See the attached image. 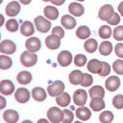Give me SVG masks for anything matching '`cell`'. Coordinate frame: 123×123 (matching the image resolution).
<instances>
[{
	"label": "cell",
	"mask_w": 123,
	"mask_h": 123,
	"mask_svg": "<svg viewBox=\"0 0 123 123\" xmlns=\"http://www.w3.org/2000/svg\"><path fill=\"white\" fill-rule=\"evenodd\" d=\"M64 112L57 106H52L47 110V118L51 123H59L63 121Z\"/></svg>",
	"instance_id": "obj_1"
},
{
	"label": "cell",
	"mask_w": 123,
	"mask_h": 123,
	"mask_svg": "<svg viewBox=\"0 0 123 123\" xmlns=\"http://www.w3.org/2000/svg\"><path fill=\"white\" fill-rule=\"evenodd\" d=\"M21 63L23 66L25 67H32L34 65H36V63L37 62V54H35V52H31V51L27 50L21 54Z\"/></svg>",
	"instance_id": "obj_2"
},
{
	"label": "cell",
	"mask_w": 123,
	"mask_h": 123,
	"mask_svg": "<svg viewBox=\"0 0 123 123\" xmlns=\"http://www.w3.org/2000/svg\"><path fill=\"white\" fill-rule=\"evenodd\" d=\"M65 85L62 81H54L47 87V93L50 97H58L62 93H64Z\"/></svg>",
	"instance_id": "obj_3"
},
{
	"label": "cell",
	"mask_w": 123,
	"mask_h": 123,
	"mask_svg": "<svg viewBox=\"0 0 123 123\" xmlns=\"http://www.w3.org/2000/svg\"><path fill=\"white\" fill-rule=\"evenodd\" d=\"M35 26L37 28V30L39 33H47L51 28V23L49 22V20L45 19L43 16H37L35 18Z\"/></svg>",
	"instance_id": "obj_4"
},
{
	"label": "cell",
	"mask_w": 123,
	"mask_h": 123,
	"mask_svg": "<svg viewBox=\"0 0 123 123\" xmlns=\"http://www.w3.org/2000/svg\"><path fill=\"white\" fill-rule=\"evenodd\" d=\"M88 99V94L85 90H76L73 95V101L78 106H84Z\"/></svg>",
	"instance_id": "obj_5"
},
{
	"label": "cell",
	"mask_w": 123,
	"mask_h": 123,
	"mask_svg": "<svg viewBox=\"0 0 123 123\" xmlns=\"http://www.w3.org/2000/svg\"><path fill=\"white\" fill-rule=\"evenodd\" d=\"M114 14V10H113V7L110 4H105L102 7H100L99 11H98V18L102 21H108L110 20V18L113 16Z\"/></svg>",
	"instance_id": "obj_6"
},
{
	"label": "cell",
	"mask_w": 123,
	"mask_h": 123,
	"mask_svg": "<svg viewBox=\"0 0 123 123\" xmlns=\"http://www.w3.org/2000/svg\"><path fill=\"white\" fill-rule=\"evenodd\" d=\"M57 61H58V64L62 67H66L69 66L73 61V56L71 54L70 51L68 50H63L58 54L57 56Z\"/></svg>",
	"instance_id": "obj_7"
},
{
	"label": "cell",
	"mask_w": 123,
	"mask_h": 123,
	"mask_svg": "<svg viewBox=\"0 0 123 123\" xmlns=\"http://www.w3.org/2000/svg\"><path fill=\"white\" fill-rule=\"evenodd\" d=\"M0 51L3 54H13L16 51V44L10 39H4L0 43Z\"/></svg>",
	"instance_id": "obj_8"
},
{
	"label": "cell",
	"mask_w": 123,
	"mask_h": 123,
	"mask_svg": "<svg viewBox=\"0 0 123 123\" xmlns=\"http://www.w3.org/2000/svg\"><path fill=\"white\" fill-rule=\"evenodd\" d=\"M26 48L31 51V52H37V51H38L40 49V47H42V43H40L39 38L37 37H30L26 40Z\"/></svg>",
	"instance_id": "obj_9"
},
{
	"label": "cell",
	"mask_w": 123,
	"mask_h": 123,
	"mask_svg": "<svg viewBox=\"0 0 123 123\" xmlns=\"http://www.w3.org/2000/svg\"><path fill=\"white\" fill-rule=\"evenodd\" d=\"M21 11V5L18 1H11L7 4L5 8V13L9 17H15Z\"/></svg>",
	"instance_id": "obj_10"
},
{
	"label": "cell",
	"mask_w": 123,
	"mask_h": 123,
	"mask_svg": "<svg viewBox=\"0 0 123 123\" xmlns=\"http://www.w3.org/2000/svg\"><path fill=\"white\" fill-rule=\"evenodd\" d=\"M120 79L117 76H110L105 81V89L109 92H115L120 87Z\"/></svg>",
	"instance_id": "obj_11"
},
{
	"label": "cell",
	"mask_w": 123,
	"mask_h": 123,
	"mask_svg": "<svg viewBox=\"0 0 123 123\" xmlns=\"http://www.w3.org/2000/svg\"><path fill=\"white\" fill-rule=\"evenodd\" d=\"M15 86L10 80H2L0 83V93L5 96H9L14 93Z\"/></svg>",
	"instance_id": "obj_12"
},
{
	"label": "cell",
	"mask_w": 123,
	"mask_h": 123,
	"mask_svg": "<svg viewBox=\"0 0 123 123\" xmlns=\"http://www.w3.org/2000/svg\"><path fill=\"white\" fill-rule=\"evenodd\" d=\"M15 99L20 104H26L30 99V92L26 88H19L15 92Z\"/></svg>",
	"instance_id": "obj_13"
},
{
	"label": "cell",
	"mask_w": 123,
	"mask_h": 123,
	"mask_svg": "<svg viewBox=\"0 0 123 123\" xmlns=\"http://www.w3.org/2000/svg\"><path fill=\"white\" fill-rule=\"evenodd\" d=\"M89 72L93 74H99L102 69V61H99L98 59H91L88 62L87 66Z\"/></svg>",
	"instance_id": "obj_14"
},
{
	"label": "cell",
	"mask_w": 123,
	"mask_h": 123,
	"mask_svg": "<svg viewBox=\"0 0 123 123\" xmlns=\"http://www.w3.org/2000/svg\"><path fill=\"white\" fill-rule=\"evenodd\" d=\"M60 44H61V38L58 37L57 36L51 35L45 38V45L51 50H55L59 48Z\"/></svg>",
	"instance_id": "obj_15"
},
{
	"label": "cell",
	"mask_w": 123,
	"mask_h": 123,
	"mask_svg": "<svg viewBox=\"0 0 123 123\" xmlns=\"http://www.w3.org/2000/svg\"><path fill=\"white\" fill-rule=\"evenodd\" d=\"M69 12L71 15H73V16H76V17H80L84 14L85 12V9H84V6L78 3V2H72V3H70L69 7Z\"/></svg>",
	"instance_id": "obj_16"
},
{
	"label": "cell",
	"mask_w": 123,
	"mask_h": 123,
	"mask_svg": "<svg viewBox=\"0 0 123 123\" xmlns=\"http://www.w3.org/2000/svg\"><path fill=\"white\" fill-rule=\"evenodd\" d=\"M84 79V73H82L80 70H73L69 74V81L72 85H80L82 84Z\"/></svg>",
	"instance_id": "obj_17"
},
{
	"label": "cell",
	"mask_w": 123,
	"mask_h": 123,
	"mask_svg": "<svg viewBox=\"0 0 123 123\" xmlns=\"http://www.w3.org/2000/svg\"><path fill=\"white\" fill-rule=\"evenodd\" d=\"M20 32L21 34L25 37H31L33 36L34 33H35V27H34V24L30 21H25L21 28H20Z\"/></svg>",
	"instance_id": "obj_18"
},
{
	"label": "cell",
	"mask_w": 123,
	"mask_h": 123,
	"mask_svg": "<svg viewBox=\"0 0 123 123\" xmlns=\"http://www.w3.org/2000/svg\"><path fill=\"white\" fill-rule=\"evenodd\" d=\"M19 113L14 109L5 110L3 113V119L7 123H16L19 120Z\"/></svg>",
	"instance_id": "obj_19"
},
{
	"label": "cell",
	"mask_w": 123,
	"mask_h": 123,
	"mask_svg": "<svg viewBox=\"0 0 123 123\" xmlns=\"http://www.w3.org/2000/svg\"><path fill=\"white\" fill-rule=\"evenodd\" d=\"M90 107L94 111H100L102 109H105V104L104 98H92V100L90 101Z\"/></svg>",
	"instance_id": "obj_20"
},
{
	"label": "cell",
	"mask_w": 123,
	"mask_h": 123,
	"mask_svg": "<svg viewBox=\"0 0 123 123\" xmlns=\"http://www.w3.org/2000/svg\"><path fill=\"white\" fill-rule=\"evenodd\" d=\"M91 110L88 107L85 106H79V108L76 109V116L82 120V121H87L91 118Z\"/></svg>",
	"instance_id": "obj_21"
},
{
	"label": "cell",
	"mask_w": 123,
	"mask_h": 123,
	"mask_svg": "<svg viewBox=\"0 0 123 123\" xmlns=\"http://www.w3.org/2000/svg\"><path fill=\"white\" fill-rule=\"evenodd\" d=\"M17 81L18 83H20L21 85H28L32 82L33 76L29 71H21L18 75H17Z\"/></svg>",
	"instance_id": "obj_22"
},
{
	"label": "cell",
	"mask_w": 123,
	"mask_h": 123,
	"mask_svg": "<svg viewBox=\"0 0 123 123\" xmlns=\"http://www.w3.org/2000/svg\"><path fill=\"white\" fill-rule=\"evenodd\" d=\"M33 98L37 101H43L46 98V92L40 87H36L32 91Z\"/></svg>",
	"instance_id": "obj_23"
},
{
	"label": "cell",
	"mask_w": 123,
	"mask_h": 123,
	"mask_svg": "<svg viewBox=\"0 0 123 123\" xmlns=\"http://www.w3.org/2000/svg\"><path fill=\"white\" fill-rule=\"evenodd\" d=\"M76 20L71 15H64L61 18V25L67 30H72L76 27Z\"/></svg>",
	"instance_id": "obj_24"
},
{
	"label": "cell",
	"mask_w": 123,
	"mask_h": 123,
	"mask_svg": "<svg viewBox=\"0 0 123 123\" xmlns=\"http://www.w3.org/2000/svg\"><path fill=\"white\" fill-rule=\"evenodd\" d=\"M105 89L102 88L101 86H94L92 87L89 91V96L91 97V98H104L105 97Z\"/></svg>",
	"instance_id": "obj_25"
},
{
	"label": "cell",
	"mask_w": 123,
	"mask_h": 123,
	"mask_svg": "<svg viewBox=\"0 0 123 123\" xmlns=\"http://www.w3.org/2000/svg\"><path fill=\"white\" fill-rule=\"evenodd\" d=\"M43 14L44 16L48 19V20H56L59 16V12L56 7H53V6H46L44 7V10H43Z\"/></svg>",
	"instance_id": "obj_26"
},
{
	"label": "cell",
	"mask_w": 123,
	"mask_h": 123,
	"mask_svg": "<svg viewBox=\"0 0 123 123\" xmlns=\"http://www.w3.org/2000/svg\"><path fill=\"white\" fill-rule=\"evenodd\" d=\"M112 48H113V46H112V43L110 42H108V40H104L98 47V51L101 55L107 56L112 52Z\"/></svg>",
	"instance_id": "obj_27"
},
{
	"label": "cell",
	"mask_w": 123,
	"mask_h": 123,
	"mask_svg": "<svg viewBox=\"0 0 123 123\" xmlns=\"http://www.w3.org/2000/svg\"><path fill=\"white\" fill-rule=\"evenodd\" d=\"M70 101H71V97L67 93H62L58 97H56V102H57V105L59 106H61V107L68 106L69 104H70Z\"/></svg>",
	"instance_id": "obj_28"
},
{
	"label": "cell",
	"mask_w": 123,
	"mask_h": 123,
	"mask_svg": "<svg viewBox=\"0 0 123 123\" xmlns=\"http://www.w3.org/2000/svg\"><path fill=\"white\" fill-rule=\"evenodd\" d=\"M84 48L87 52L89 53H94L98 49V42L94 38H89L87 39L84 43Z\"/></svg>",
	"instance_id": "obj_29"
},
{
	"label": "cell",
	"mask_w": 123,
	"mask_h": 123,
	"mask_svg": "<svg viewBox=\"0 0 123 123\" xmlns=\"http://www.w3.org/2000/svg\"><path fill=\"white\" fill-rule=\"evenodd\" d=\"M76 36L80 39H86L89 38L91 36V30L87 26H81L76 31Z\"/></svg>",
	"instance_id": "obj_30"
},
{
	"label": "cell",
	"mask_w": 123,
	"mask_h": 123,
	"mask_svg": "<svg viewBox=\"0 0 123 123\" xmlns=\"http://www.w3.org/2000/svg\"><path fill=\"white\" fill-rule=\"evenodd\" d=\"M98 35L101 38H104V39H107L110 37V36L112 35V30L109 26L107 25H104V26H101L98 30Z\"/></svg>",
	"instance_id": "obj_31"
},
{
	"label": "cell",
	"mask_w": 123,
	"mask_h": 123,
	"mask_svg": "<svg viewBox=\"0 0 123 123\" xmlns=\"http://www.w3.org/2000/svg\"><path fill=\"white\" fill-rule=\"evenodd\" d=\"M13 62L12 59L7 55H2L0 56V69L1 70H7L12 66Z\"/></svg>",
	"instance_id": "obj_32"
},
{
	"label": "cell",
	"mask_w": 123,
	"mask_h": 123,
	"mask_svg": "<svg viewBox=\"0 0 123 123\" xmlns=\"http://www.w3.org/2000/svg\"><path fill=\"white\" fill-rule=\"evenodd\" d=\"M113 118H114L113 113H112L111 111H108V110L101 112L100 115H99V121L101 123H111Z\"/></svg>",
	"instance_id": "obj_33"
},
{
	"label": "cell",
	"mask_w": 123,
	"mask_h": 123,
	"mask_svg": "<svg viewBox=\"0 0 123 123\" xmlns=\"http://www.w3.org/2000/svg\"><path fill=\"white\" fill-rule=\"evenodd\" d=\"M6 29L11 33H14L16 31H18L19 29V23L16 21L15 19H11V20H8L6 22Z\"/></svg>",
	"instance_id": "obj_34"
},
{
	"label": "cell",
	"mask_w": 123,
	"mask_h": 123,
	"mask_svg": "<svg viewBox=\"0 0 123 123\" xmlns=\"http://www.w3.org/2000/svg\"><path fill=\"white\" fill-rule=\"evenodd\" d=\"M112 69L118 75H123V60L117 59L112 64Z\"/></svg>",
	"instance_id": "obj_35"
},
{
	"label": "cell",
	"mask_w": 123,
	"mask_h": 123,
	"mask_svg": "<svg viewBox=\"0 0 123 123\" xmlns=\"http://www.w3.org/2000/svg\"><path fill=\"white\" fill-rule=\"evenodd\" d=\"M74 63L76 66L83 67L87 63V57L84 54H77L74 57Z\"/></svg>",
	"instance_id": "obj_36"
},
{
	"label": "cell",
	"mask_w": 123,
	"mask_h": 123,
	"mask_svg": "<svg viewBox=\"0 0 123 123\" xmlns=\"http://www.w3.org/2000/svg\"><path fill=\"white\" fill-rule=\"evenodd\" d=\"M112 105L117 109L123 108V96L122 95H116L113 99H112Z\"/></svg>",
	"instance_id": "obj_37"
},
{
	"label": "cell",
	"mask_w": 123,
	"mask_h": 123,
	"mask_svg": "<svg viewBox=\"0 0 123 123\" xmlns=\"http://www.w3.org/2000/svg\"><path fill=\"white\" fill-rule=\"evenodd\" d=\"M113 38L118 42L123 40V26H117L113 30Z\"/></svg>",
	"instance_id": "obj_38"
},
{
	"label": "cell",
	"mask_w": 123,
	"mask_h": 123,
	"mask_svg": "<svg viewBox=\"0 0 123 123\" xmlns=\"http://www.w3.org/2000/svg\"><path fill=\"white\" fill-rule=\"evenodd\" d=\"M64 112V117H63V123H71L74 119V114L73 112L69 110V109H64L63 110Z\"/></svg>",
	"instance_id": "obj_39"
},
{
	"label": "cell",
	"mask_w": 123,
	"mask_h": 123,
	"mask_svg": "<svg viewBox=\"0 0 123 123\" xmlns=\"http://www.w3.org/2000/svg\"><path fill=\"white\" fill-rule=\"evenodd\" d=\"M94 82V79L92 77L89 73H84V79H83V82H82V86L83 87H89V86H92Z\"/></svg>",
	"instance_id": "obj_40"
},
{
	"label": "cell",
	"mask_w": 123,
	"mask_h": 123,
	"mask_svg": "<svg viewBox=\"0 0 123 123\" xmlns=\"http://www.w3.org/2000/svg\"><path fill=\"white\" fill-rule=\"evenodd\" d=\"M110 73V65L107 62H102V69L98 74L100 77H106Z\"/></svg>",
	"instance_id": "obj_41"
},
{
	"label": "cell",
	"mask_w": 123,
	"mask_h": 123,
	"mask_svg": "<svg viewBox=\"0 0 123 123\" xmlns=\"http://www.w3.org/2000/svg\"><path fill=\"white\" fill-rule=\"evenodd\" d=\"M51 33H52V35H54V36H57L58 37H60V38H62V37H64V30L61 28V27H54L53 29H52V31H51Z\"/></svg>",
	"instance_id": "obj_42"
},
{
	"label": "cell",
	"mask_w": 123,
	"mask_h": 123,
	"mask_svg": "<svg viewBox=\"0 0 123 123\" xmlns=\"http://www.w3.org/2000/svg\"><path fill=\"white\" fill-rule=\"evenodd\" d=\"M107 23L111 26H116L118 23H120V16L117 13H114L113 16L110 18V20H108Z\"/></svg>",
	"instance_id": "obj_43"
},
{
	"label": "cell",
	"mask_w": 123,
	"mask_h": 123,
	"mask_svg": "<svg viewBox=\"0 0 123 123\" xmlns=\"http://www.w3.org/2000/svg\"><path fill=\"white\" fill-rule=\"evenodd\" d=\"M114 52L119 58H123V43H117L114 46Z\"/></svg>",
	"instance_id": "obj_44"
},
{
	"label": "cell",
	"mask_w": 123,
	"mask_h": 123,
	"mask_svg": "<svg viewBox=\"0 0 123 123\" xmlns=\"http://www.w3.org/2000/svg\"><path fill=\"white\" fill-rule=\"evenodd\" d=\"M65 1L66 0H51V3H52L53 5H56V6H60V5H62Z\"/></svg>",
	"instance_id": "obj_45"
},
{
	"label": "cell",
	"mask_w": 123,
	"mask_h": 123,
	"mask_svg": "<svg viewBox=\"0 0 123 123\" xmlns=\"http://www.w3.org/2000/svg\"><path fill=\"white\" fill-rule=\"evenodd\" d=\"M6 106V99L2 97V95H1V97H0V109H2V108H4Z\"/></svg>",
	"instance_id": "obj_46"
},
{
	"label": "cell",
	"mask_w": 123,
	"mask_h": 123,
	"mask_svg": "<svg viewBox=\"0 0 123 123\" xmlns=\"http://www.w3.org/2000/svg\"><path fill=\"white\" fill-rule=\"evenodd\" d=\"M118 11H119L120 15H121V16H123V1H122V2H120V3H119V5H118Z\"/></svg>",
	"instance_id": "obj_47"
},
{
	"label": "cell",
	"mask_w": 123,
	"mask_h": 123,
	"mask_svg": "<svg viewBox=\"0 0 123 123\" xmlns=\"http://www.w3.org/2000/svg\"><path fill=\"white\" fill-rule=\"evenodd\" d=\"M19 1L24 5H28V4H30L31 2H32V0H19Z\"/></svg>",
	"instance_id": "obj_48"
},
{
	"label": "cell",
	"mask_w": 123,
	"mask_h": 123,
	"mask_svg": "<svg viewBox=\"0 0 123 123\" xmlns=\"http://www.w3.org/2000/svg\"><path fill=\"white\" fill-rule=\"evenodd\" d=\"M37 123H49V121L46 120V119H44V118H43V119H39Z\"/></svg>",
	"instance_id": "obj_49"
},
{
	"label": "cell",
	"mask_w": 123,
	"mask_h": 123,
	"mask_svg": "<svg viewBox=\"0 0 123 123\" xmlns=\"http://www.w3.org/2000/svg\"><path fill=\"white\" fill-rule=\"evenodd\" d=\"M0 20H1V24H0V25H1V26H2V25H3V22H4V17H3L2 15H1V16H0Z\"/></svg>",
	"instance_id": "obj_50"
},
{
	"label": "cell",
	"mask_w": 123,
	"mask_h": 123,
	"mask_svg": "<svg viewBox=\"0 0 123 123\" xmlns=\"http://www.w3.org/2000/svg\"><path fill=\"white\" fill-rule=\"evenodd\" d=\"M22 123H33V122L31 121V120H24Z\"/></svg>",
	"instance_id": "obj_51"
},
{
	"label": "cell",
	"mask_w": 123,
	"mask_h": 123,
	"mask_svg": "<svg viewBox=\"0 0 123 123\" xmlns=\"http://www.w3.org/2000/svg\"><path fill=\"white\" fill-rule=\"evenodd\" d=\"M73 123H83V122H81V121H75V122H73Z\"/></svg>",
	"instance_id": "obj_52"
},
{
	"label": "cell",
	"mask_w": 123,
	"mask_h": 123,
	"mask_svg": "<svg viewBox=\"0 0 123 123\" xmlns=\"http://www.w3.org/2000/svg\"><path fill=\"white\" fill-rule=\"evenodd\" d=\"M43 1H44V2H48V1H50V2H51V0H43Z\"/></svg>",
	"instance_id": "obj_53"
},
{
	"label": "cell",
	"mask_w": 123,
	"mask_h": 123,
	"mask_svg": "<svg viewBox=\"0 0 123 123\" xmlns=\"http://www.w3.org/2000/svg\"><path fill=\"white\" fill-rule=\"evenodd\" d=\"M77 1H79V2H83V1H85V0H77Z\"/></svg>",
	"instance_id": "obj_54"
}]
</instances>
